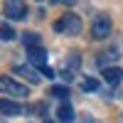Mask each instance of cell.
<instances>
[{
    "mask_svg": "<svg viewBox=\"0 0 123 123\" xmlns=\"http://www.w3.org/2000/svg\"><path fill=\"white\" fill-rule=\"evenodd\" d=\"M54 30L74 37V35L81 32V20H79V15H74V12H67V15H62V20L54 22Z\"/></svg>",
    "mask_w": 123,
    "mask_h": 123,
    "instance_id": "cell-1",
    "label": "cell"
},
{
    "mask_svg": "<svg viewBox=\"0 0 123 123\" xmlns=\"http://www.w3.org/2000/svg\"><path fill=\"white\" fill-rule=\"evenodd\" d=\"M0 91L7 94V96H15V98H27V94H30L25 84H17L10 76H0Z\"/></svg>",
    "mask_w": 123,
    "mask_h": 123,
    "instance_id": "cell-2",
    "label": "cell"
},
{
    "mask_svg": "<svg viewBox=\"0 0 123 123\" xmlns=\"http://www.w3.org/2000/svg\"><path fill=\"white\" fill-rule=\"evenodd\" d=\"M108 32H111L108 15H96L94 22H91V35H94V39H104V37H108Z\"/></svg>",
    "mask_w": 123,
    "mask_h": 123,
    "instance_id": "cell-3",
    "label": "cell"
},
{
    "mask_svg": "<svg viewBox=\"0 0 123 123\" xmlns=\"http://www.w3.org/2000/svg\"><path fill=\"white\" fill-rule=\"evenodd\" d=\"M5 15L10 20H22L27 15V7L22 0H5Z\"/></svg>",
    "mask_w": 123,
    "mask_h": 123,
    "instance_id": "cell-4",
    "label": "cell"
},
{
    "mask_svg": "<svg viewBox=\"0 0 123 123\" xmlns=\"http://www.w3.org/2000/svg\"><path fill=\"white\" fill-rule=\"evenodd\" d=\"M27 59H30V64H35V67H47V52L42 47H30L27 49Z\"/></svg>",
    "mask_w": 123,
    "mask_h": 123,
    "instance_id": "cell-5",
    "label": "cell"
},
{
    "mask_svg": "<svg viewBox=\"0 0 123 123\" xmlns=\"http://www.w3.org/2000/svg\"><path fill=\"white\" fill-rule=\"evenodd\" d=\"M0 113H5V116H20V113H22V106L15 104V101H10V98H0Z\"/></svg>",
    "mask_w": 123,
    "mask_h": 123,
    "instance_id": "cell-6",
    "label": "cell"
},
{
    "mask_svg": "<svg viewBox=\"0 0 123 123\" xmlns=\"http://www.w3.org/2000/svg\"><path fill=\"white\" fill-rule=\"evenodd\" d=\"M121 76H123V71L118 69V67H106L104 69V79H106V84H118V81H121Z\"/></svg>",
    "mask_w": 123,
    "mask_h": 123,
    "instance_id": "cell-7",
    "label": "cell"
},
{
    "mask_svg": "<svg viewBox=\"0 0 123 123\" xmlns=\"http://www.w3.org/2000/svg\"><path fill=\"white\" fill-rule=\"evenodd\" d=\"M57 118H59L62 123H69V121H74V108H71L69 104H62V106L57 108Z\"/></svg>",
    "mask_w": 123,
    "mask_h": 123,
    "instance_id": "cell-8",
    "label": "cell"
},
{
    "mask_svg": "<svg viewBox=\"0 0 123 123\" xmlns=\"http://www.w3.org/2000/svg\"><path fill=\"white\" fill-rule=\"evenodd\" d=\"M15 71H17L20 76H25V79L30 81V84H39V74H37L35 69H30V67H17Z\"/></svg>",
    "mask_w": 123,
    "mask_h": 123,
    "instance_id": "cell-9",
    "label": "cell"
},
{
    "mask_svg": "<svg viewBox=\"0 0 123 123\" xmlns=\"http://www.w3.org/2000/svg\"><path fill=\"white\" fill-rule=\"evenodd\" d=\"M39 42H42V39H39V35L37 32H25L22 35V44L30 49V47H39Z\"/></svg>",
    "mask_w": 123,
    "mask_h": 123,
    "instance_id": "cell-10",
    "label": "cell"
},
{
    "mask_svg": "<svg viewBox=\"0 0 123 123\" xmlns=\"http://www.w3.org/2000/svg\"><path fill=\"white\" fill-rule=\"evenodd\" d=\"M116 59H118V52H116V49H108V52H101L98 54V64L106 67V64H111V62H116Z\"/></svg>",
    "mask_w": 123,
    "mask_h": 123,
    "instance_id": "cell-11",
    "label": "cell"
},
{
    "mask_svg": "<svg viewBox=\"0 0 123 123\" xmlns=\"http://www.w3.org/2000/svg\"><path fill=\"white\" fill-rule=\"evenodd\" d=\"M81 89H84V91H96V89H98V81L91 79V76H86L84 81H81Z\"/></svg>",
    "mask_w": 123,
    "mask_h": 123,
    "instance_id": "cell-12",
    "label": "cell"
},
{
    "mask_svg": "<svg viewBox=\"0 0 123 123\" xmlns=\"http://www.w3.org/2000/svg\"><path fill=\"white\" fill-rule=\"evenodd\" d=\"M12 37H15L12 27H7V25H3V27H0V39H7V42H10Z\"/></svg>",
    "mask_w": 123,
    "mask_h": 123,
    "instance_id": "cell-13",
    "label": "cell"
},
{
    "mask_svg": "<svg viewBox=\"0 0 123 123\" xmlns=\"http://www.w3.org/2000/svg\"><path fill=\"white\" fill-rule=\"evenodd\" d=\"M52 96H57V98H67V96H69V89H67V86H54V89H52Z\"/></svg>",
    "mask_w": 123,
    "mask_h": 123,
    "instance_id": "cell-14",
    "label": "cell"
},
{
    "mask_svg": "<svg viewBox=\"0 0 123 123\" xmlns=\"http://www.w3.org/2000/svg\"><path fill=\"white\" fill-rule=\"evenodd\" d=\"M42 74H44L47 79H52V76H54V71H52V69H49V67H42Z\"/></svg>",
    "mask_w": 123,
    "mask_h": 123,
    "instance_id": "cell-15",
    "label": "cell"
},
{
    "mask_svg": "<svg viewBox=\"0 0 123 123\" xmlns=\"http://www.w3.org/2000/svg\"><path fill=\"white\" fill-rule=\"evenodd\" d=\"M54 3H59V5H74L76 0H54Z\"/></svg>",
    "mask_w": 123,
    "mask_h": 123,
    "instance_id": "cell-16",
    "label": "cell"
}]
</instances>
